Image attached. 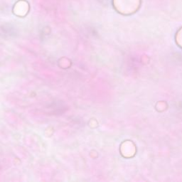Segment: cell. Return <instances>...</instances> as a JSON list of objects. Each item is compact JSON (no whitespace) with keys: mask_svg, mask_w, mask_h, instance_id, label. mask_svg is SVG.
Returning <instances> with one entry per match:
<instances>
[{"mask_svg":"<svg viewBox=\"0 0 182 182\" xmlns=\"http://www.w3.org/2000/svg\"><path fill=\"white\" fill-rule=\"evenodd\" d=\"M138 4L137 0H113V5L115 9L125 14L132 12V10L136 8Z\"/></svg>","mask_w":182,"mask_h":182,"instance_id":"1","label":"cell"},{"mask_svg":"<svg viewBox=\"0 0 182 182\" xmlns=\"http://www.w3.org/2000/svg\"><path fill=\"white\" fill-rule=\"evenodd\" d=\"M29 9V5L28 4L27 1H24V0H21L18 2L16 3V4L14 6V12L17 15L23 16L26 15L28 13Z\"/></svg>","mask_w":182,"mask_h":182,"instance_id":"2","label":"cell"}]
</instances>
